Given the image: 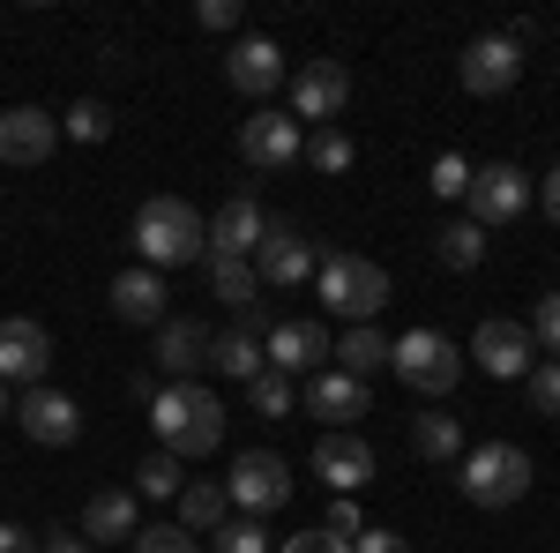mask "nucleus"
I'll return each instance as SVG.
<instances>
[{"instance_id": "obj_1", "label": "nucleus", "mask_w": 560, "mask_h": 553, "mask_svg": "<svg viewBox=\"0 0 560 553\" xmlns=\"http://www.w3.org/2000/svg\"><path fill=\"white\" fill-rule=\"evenodd\" d=\"M150 426H158V449H173L179 464L224 449V404H217V389H202V382H165L158 404H150Z\"/></svg>"}, {"instance_id": "obj_2", "label": "nucleus", "mask_w": 560, "mask_h": 553, "mask_svg": "<svg viewBox=\"0 0 560 553\" xmlns=\"http://www.w3.org/2000/svg\"><path fill=\"white\" fill-rule=\"evenodd\" d=\"M135 255L158 277L179 269V262H202L210 255V217H195V203H179V195H150L135 210Z\"/></svg>"}, {"instance_id": "obj_3", "label": "nucleus", "mask_w": 560, "mask_h": 553, "mask_svg": "<svg viewBox=\"0 0 560 553\" xmlns=\"http://www.w3.org/2000/svg\"><path fill=\"white\" fill-rule=\"evenodd\" d=\"M530 479H538V464H530V449H516V441H478V449L456 457V486H464V502H478V509H516L523 494H530Z\"/></svg>"}, {"instance_id": "obj_4", "label": "nucleus", "mask_w": 560, "mask_h": 553, "mask_svg": "<svg viewBox=\"0 0 560 553\" xmlns=\"http://www.w3.org/2000/svg\"><path fill=\"white\" fill-rule=\"evenodd\" d=\"M388 375L411 396H448V389L464 382V352L441 330H404V337H388Z\"/></svg>"}, {"instance_id": "obj_5", "label": "nucleus", "mask_w": 560, "mask_h": 553, "mask_svg": "<svg viewBox=\"0 0 560 553\" xmlns=\"http://www.w3.org/2000/svg\"><path fill=\"white\" fill-rule=\"evenodd\" d=\"M314 285H322V307L345 314V322H374L388 307V269L366 262V255H322Z\"/></svg>"}, {"instance_id": "obj_6", "label": "nucleus", "mask_w": 560, "mask_h": 553, "mask_svg": "<svg viewBox=\"0 0 560 553\" xmlns=\"http://www.w3.org/2000/svg\"><path fill=\"white\" fill-rule=\"evenodd\" d=\"M530 195H538V180L523 165H471V224L486 232V224H516L523 210H530Z\"/></svg>"}, {"instance_id": "obj_7", "label": "nucleus", "mask_w": 560, "mask_h": 553, "mask_svg": "<svg viewBox=\"0 0 560 553\" xmlns=\"http://www.w3.org/2000/svg\"><path fill=\"white\" fill-rule=\"evenodd\" d=\"M345 105H351V68L345 60H300V76H292V120H300V128H337Z\"/></svg>"}, {"instance_id": "obj_8", "label": "nucleus", "mask_w": 560, "mask_h": 553, "mask_svg": "<svg viewBox=\"0 0 560 553\" xmlns=\"http://www.w3.org/2000/svg\"><path fill=\"white\" fill-rule=\"evenodd\" d=\"M516 76H523V38L516 31H486V38L464 45L456 83L471 90V97H501V90H516Z\"/></svg>"}, {"instance_id": "obj_9", "label": "nucleus", "mask_w": 560, "mask_h": 553, "mask_svg": "<svg viewBox=\"0 0 560 553\" xmlns=\"http://www.w3.org/2000/svg\"><path fill=\"white\" fill-rule=\"evenodd\" d=\"M224 494H232L247 516L284 509V502H292V464H284L277 449H247V457L232 464V479H224Z\"/></svg>"}, {"instance_id": "obj_10", "label": "nucleus", "mask_w": 560, "mask_h": 553, "mask_svg": "<svg viewBox=\"0 0 560 553\" xmlns=\"http://www.w3.org/2000/svg\"><path fill=\"white\" fill-rule=\"evenodd\" d=\"M45 367H52L45 322L8 314V322H0V389H45Z\"/></svg>"}, {"instance_id": "obj_11", "label": "nucleus", "mask_w": 560, "mask_h": 553, "mask_svg": "<svg viewBox=\"0 0 560 553\" xmlns=\"http://www.w3.org/2000/svg\"><path fill=\"white\" fill-rule=\"evenodd\" d=\"M322 262H314V240H306L300 224H284V217H269L261 224V247H255V277L261 285H306Z\"/></svg>"}, {"instance_id": "obj_12", "label": "nucleus", "mask_w": 560, "mask_h": 553, "mask_svg": "<svg viewBox=\"0 0 560 553\" xmlns=\"http://www.w3.org/2000/svg\"><path fill=\"white\" fill-rule=\"evenodd\" d=\"M300 150H306V135L292 113H255V120H240V158L255 172H284V165H300Z\"/></svg>"}, {"instance_id": "obj_13", "label": "nucleus", "mask_w": 560, "mask_h": 553, "mask_svg": "<svg viewBox=\"0 0 560 553\" xmlns=\"http://www.w3.org/2000/svg\"><path fill=\"white\" fill-rule=\"evenodd\" d=\"M471 359L493 375V382H523V375L538 367V344H530V330H523V322H478Z\"/></svg>"}, {"instance_id": "obj_14", "label": "nucleus", "mask_w": 560, "mask_h": 553, "mask_svg": "<svg viewBox=\"0 0 560 553\" xmlns=\"http://www.w3.org/2000/svg\"><path fill=\"white\" fill-rule=\"evenodd\" d=\"M261 359H269V367H277L284 382H300V375H322V359H329V330L292 314V322H277V330H269Z\"/></svg>"}, {"instance_id": "obj_15", "label": "nucleus", "mask_w": 560, "mask_h": 553, "mask_svg": "<svg viewBox=\"0 0 560 553\" xmlns=\"http://www.w3.org/2000/svg\"><path fill=\"white\" fill-rule=\"evenodd\" d=\"M15 419H23V434H31L38 449H68V441L83 434L75 396H60V389H23V396H15Z\"/></svg>"}, {"instance_id": "obj_16", "label": "nucleus", "mask_w": 560, "mask_h": 553, "mask_svg": "<svg viewBox=\"0 0 560 553\" xmlns=\"http://www.w3.org/2000/svg\"><path fill=\"white\" fill-rule=\"evenodd\" d=\"M60 142V120L45 105H8L0 113V165H45Z\"/></svg>"}, {"instance_id": "obj_17", "label": "nucleus", "mask_w": 560, "mask_h": 553, "mask_svg": "<svg viewBox=\"0 0 560 553\" xmlns=\"http://www.w3.org/2000/svg\"><path fill=\"white\" fill-rule=\"evenodd\" d=\"M150 359H158V375H165V382H195V375L210 367V330H202V322H187V314H165Z\"/></svg>"}, {"instance_id": "obj_18", "label": "nucleus", "mask_w": 560, "mask_h": 553, "mask_svg": "<svg viewBox=\"0 0 560 553\" xmlns=\"http://www.w3.org/2000/svg\"><path fill=\"white\" fill-rule=\"evenodd\" d=\"M306 464H314V479H322L329 494H359V486L374 479V449H366L359 434H322Z\"/></svg>"}, {"instance_id": "obj_19", "label": "nucleus", "mask_w": 560, "mask_h": 553, "mask_svg": "<svg viewBox=\"0 0 560 553\" xmlns=\"http://www.w3.org/2000/svg\"><path fill=\"white\" fill-rule=\"evenodd\" d=\"M224 83L240 90V97H269L277 83H292V68H284L277 38H240L224 53Z\"/></svg>"}, {"instance_id": "obj_20", "label": "nucleus", "mask_w": 560, "mask_h": 553, "mask_svg": "<svg viewBox=\"0 0 560 553\" xmlns=\"http://www.w3.org/2000/svg\"><path fill=\"white\" fill-rule=\"evenodd\" d=\"M261 224H269V217H261L255 195H232V203L210 217V255L202 262H247L261 247Z\"/></svg>"}, {"instance_id": "obj_21", "label": "nucleus", "mask_w": 560, "mask_h": 553, "mask_svg": "<svg viewBox=\"0 0 560 553\" xmlns=\"http://www.w3.org/2000/svg\"><path fill=\"white\" fill-rule=\"evenodd\" d=\"M306 412L329 419V434H351V419H366V382H351L345 367L306 375Z\"/></svg>"}, {"instance_id": "obj_22", "label": "nucleus", "mask_w": 560, "mask_h": 553, "mask_svg": "<svg viewBox=\"0 0 560 553\" xmlns=\"http://www.w3.org/2000/svg\"><path fill=\"white\" fill-rule=\"evenodd\" d=\"M165 299H173V292H165V277H158V269H142V262L113 277V314H120V322L158 330V322H165Z\"/></svg>"}, {"instance_id": "obj_23", "label": "nucleus", "mask_w": 560, "mask_h": 553, "mask_svg": "<svg viewBox=\"0 0 560 553\" xmlns=\"http://www.w3.org/2000/svg\"><path fill=\"white\" fill-rule=\"evenodd\" d=\"M135 531H142L135 494L105 486V494H90V502H83V539H90V546H120V539H135Z\"/></svg>"}, {"instance_id": "obj_24", "label": "nucleus", "mask_w": 560, "mask_h": 553, "mask_svg": "<svg viewBox=\"0 0 560 553\" xmlns=\"http://www.w3.org/2000/svg\"><path fill=\"white\" fill-rule=\"evenodd\" d=\"M329 359L345 367L351 382H366V375H382V367H388V337H382V330H374V322H351L345 337L329 344Z\"/></svg>"}, {"instance_id": "obj_25", "label": "nucleus", "mask_w": 560, "mask_h": 553, "mask_svg": "<svg viewBox=\"0 0 560 553\" xmlns=\"http://www.w3.org/2000/svg\"><path fill=\"white\" fill-rule=\"evenodd\" d=\"M411 449H419L427 464H456V457H464V426L448 419V412H419V419H411Z\"/></svg>"}, {"instance_id": "obj_26", "label": "nucleus", "mask_w": 560, "mask_h": 553, "mask_svg": "<svg viewBox=\"0 0 560 553\" xmlns=\"http://www.w3.org/2000/svg\"><path fill=\"white\" fill-rule=\"evenodd\" d=\"M210 367L224 375V382H240V389H247V382L261 375V367H269V359H261V344H255V337L224 330V337H210Z\"/></svg>"}, {"instance_id": "obj_27", "label": "nucleus", "mask_w": 560, "mask_h": 553, "mask_svg": "<svg viewBox=\"0 0 560 553\" xmlns=\"http://www.w3.org/2000/svg\"><path fill=\"white\" fill-rule=\"evenodd\" d=\"M232 516V494H224V479H202V486H179V531H217Z\"/></svg>"}, {"instance_id": "obj_28", "label": "nucleus", "mask_w": 560, "mask_h": 553, "mask_svg": "<svg viewBox=\"0 0 560 553\" xmlns=\"http://www.w3.org/2000/svg\"><path fill=\"white\" fill-rule=\"evenodd\" d=\"M433 255L448 262V269H478V262H486V232H478L471 217H448V224L433 232Z\"/></svg>"}, {"instance_id": "obj_29", "label": "nucleus", "mask_w": 560, "mask_h": 553, "mask_svg": "<svg viewBox=\"0 0 560 553\" xmlns=\"http://www.w3.org/2000/svg\"><path fill=\"white\" fill-rule=\"evenodd\" d=\"M247 404H255L261 419H292L300 412V382H284L277 367H261L255 382H247Z\"/></svg>"}, {"instance_id": "obj_30", "label": "nucleus", "mask_w": 560, "mask_h": 553, "mask_svg": "<svg viewBox=\"0 0 560 553\" xmlns=\"http://www.w3.org/2000/svg\"><path fill=\"white\" fill-rule=\"evenodd\" d=\"M135 502H179V457L173 449H158V457L135 464Z\"/></svg>"}, {"instance_id": "obj_31", "label": "nucleus", "mask_w": 560, "mask_h": 553, "mask_svg": "<svg viewBox=\"0 0 560 553\" xmlns=\"http://www.w3.org/2000/svg\"><path fill=\"white\" fill-rule=\"evenodd\" d=\"M300 158L314 172H351V158H359V150H351L345 128H306V150H300Z\"/></svg>"}, {"instance_id": "obj_32", "label": "nucleus", "mask_w": 560, "mask_h": 553, "mask_svg": "<svg viewBox=\"0 0 560 553\" xmlns=\"http://www.w3.org/2000/svg\"><path fill=\"white\" fill-rule=\"evenodd\" d=\"M210 285H217V299L240 314V307H255V292H261V277H255V262H210Z\"/></svg>"}, {"instance_id": "obj_33", "label": "nucleus", "mask_w": 560, "mask_h": 553, "mask_svg": "<svg viewBox=\"0 0 560 553\" xmlns=\"http://www.w3.org/2000/svg\"><path fill=\"white\" fill-rule=\"evenodd\" d=\"M60 128L75 135V142H105V135H113V105H105V97H75V105L60 113Z\"/></svg>"}, {"instance_id": "obj_34", "label": "nucleus", "mask_w": 560, "mask_h": 553, "mask_svg": "<svg viewBox=\"0 0 560 553\" xmlns=\"http://www.w3.org/2000/svg\"><path fill=\"white\" fill-rule=\"evenodd\" d=\"M210 539H217V553H277V546H269V531H261L255 516H240V523L224 516V523H217Z\"/></svg>"}, {"instance_id": "obj_35", "label": "nucleus", "mask_w": 560, "mask_h": 553, "mask_svg": "<svg viewBox=\"0 0 560 553\" xmlns=\"http://www.w3.org/2000/svg\"><path fill=\"white\" fill-rule=\"evenodd\" d=\"M523 389H530V412H538V419H560V359H538V367L523 375Z\"/></svg>"}, {"instance_id": "obj_36", "label": "nucleus", "mask_w": 560, "mask_h": 553, "mask_svg": "<svg viewBox=\"0 0 560 553\" xmlns=\"http://www.w3.org/2000/svg\"><path fill=\"white\" fill-rule=\"evenodd\" d=\"M427 187L441 195V203H464V195H471V158L441 150V158H433V180H427Z\"/></svg>"}, {"instance_id": "obj_37", "label": "nucleus", "mask_w": 560, "mask_h": 553, "mask_svg": "<svg viewBox=\"0 0 560 553\" xmlns=\"http://www.w3.org/2000/svg\"><path fill=\"white\" fill-rule=\"evenodd\" d=\"M135 553H202V546H195V531H179V523H150V531H135Z\"/></svg>"}, {"instance_id": "obj_38", "label": "nucleus", "mask_w": 560, "mask_h": 553, "mask_svg": "<svg viewBox=\"0 0 560 553\" xmlns=\"http://www.w3.org/2000/svg\"><path fill=\"white\" fill-rule=\"evenodd\" d=\"M523 330H530V344H546V352L560 359V292H546V299H538V314H530Z\"/></svg>"}, {"instance_id": "obj_39", "label": "nucleus", "mask_w": 560, "mask_h": 553, "mask_svg": "<svg viewBox=\"0 0 560 553\" xmlns=\"http://www.w3.org/2000/svg\"><path fill=\"white\" fill-rule=\"evenodd\" d=\"M277 553H351V539H337V531L322 523V531H300V539H284Z\"/></svg>"}, {"instance_id": "obj_40", "label": "nucleus", "mask_w": 560, "mask_h": 553, "mask_svg": "<svg viewBox=\"0 0 560 553\" xmlns=\"http://www.w3.org/2000/svg\"><path fill=\"white\" fill-rule=\"evenodd\" d=\"M329 531L337 539H359L366 523H359V494H337V509H329Z\"/></svg>"}, {"instance_id": "obj_41", "label": "nucleus", "mask_w": 560, "mask_h": 553, "mask_svg": "<svg viewBox=\"0 0 560 553\" xmlns=\"http://www.w3.org/2000/svg\"><path fill=\"white\" fill-rule=\"evenodd\" d=\"M202 31H240V0H202Z\"/></svg>"}, {"instance_id": "obj_42", "label": "nucleus", "mask_w": 560, "mask_h": 553, "mask_svg": "<svg viewBox=\"0 0 560 553\" xmlns=\"http://www.w3.org/2000/svg\"><path fill=\"white\" fill-rule=\"evenodd\" d=\"M351 553H411V546H404L396 531H374V523H366V531L351 539Z\"/></svg>"}, {"instance_id": "obj_43", "label": "nucleus", "mask_w": 560, "mask_h": 553, "mask_svg": "<svg viewBox=\"0 0 560 553\" xmlns=\"http://www.w3.org/2000/svg\"><path fill=\"white\" fill-rule=\"evenodd\" d=\"M538 210H546V217H553V224H560V165L546 172V180H538Z\"/></svg>"}, {"instance_id": "obj_44", "label": "nucleus", "mask_w": 560, "mask_h": 553, "mask_svg": "<svg viewBox=\"0 0 560 553\" xmlns=\"http://www.w3.org/2000/svg\"><path fill=\"white\" fill-rule=\"evenodd\" d=\"M38 553H97V546H90V539H68V531H45Z\"/></svg>"}, {"instance_id": "obj_45", "label": "nucleus", "mask_w": 560, "mask_h": 553, "mask_svg": "<svg viewBox=\"0 0 560 553\" xmlns=\"http://www.w3.org/2000/svg\"><path fill=\"white\" fill-rule=\"evenodd\" d=\"M0 553H38V539L23 523H0Z\"/></svg>"}, {"instance_id": "obj_46", "label": "nucleus", "mask_w": 560, "mask_h": 553, "mask_svg": "<svg viewBox=\"0 0 560 553\" xmlns=\"http://www.w3.org/2000/svg\"><path fill=\"white\" fill-rule=\"evenodd\" d=\"M158 389H165V382H158V375H128V396H135V404H142V412L158 404Z\"/></svg>"}, {"instance_id": "obj_47", "label": "nucleus", "mask_w": 560, "mask_h": 553, "mask_svg": "<svg viewBox=\"0 0 560 553\" xmlns=\"http://www.w3.org/2000/svg\"><path fill=\"white\" fill-rule=\"evenodd\" d=\"M0 419H15V396H8V389H0Z\"/></svg>"}]
</instances>
